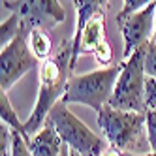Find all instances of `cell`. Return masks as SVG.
<instances>
[{
    "label": "cell",
    "instance_id": "obj_5",
    "mask_svg": "<svg viewBox=\"0 0 156 156\" xmlns=\"http://www.w3.org/2000/svg\"><path fill=\"white\" fill-rule=\"evenodd\" d=\"M45 122L53 124L62 141L70 149L81 152V156H102L105 152L104 139L96 136L79 117H75L64 100H58L53 105Z\"/></svg>",
    "mask_w": 156,
    "mask_h": 156
},
{
    "label": "cell",
    "instance_id": "obj_15",
    "mask_svg": "<svg viewBox=\"0 0 156 156\" xmlns=\"http://www.w3.org/2000/svg\"><path fill=\"white\" fill-rule=\"evenodd\" d=\"M94 57H96V62L102 66V68H105V66H113V49H111V43L104 38L102 41H100V45L94 49Z\"/></svg>",
    "mask_w": 156,
    "mask_h": 156
},
{
    "label": "cell",
    "instance_id": "obj_16",
    "mask_svg": "<svg viewBox=\"0 0 156 156\" xmlns=\"http://www.w3.org/2000/svg\"><path fill=\"white\" fill-rule=\"evenodd\" d=\"M145 126H147V139L151 145V151H156V109L145 111Z\"/></svg>",
    "mask_w": 156,
    "mask_h": 156
},
{
    "label": "cell",
    "instance_id": "obj_3",
    "mask_svg": "<svg viewBox=\"0 0 156 156\" xmlns=\"http://www.w3.org/2000/svg\"><path fill=\"white\" fill-rule=\"evenodd\" d=\"M120 66L122 64H113L87 73H73L68 81L62 100L66 104H83L100 111L109 104L117 77L120 73Z\"/></svg>",
    "mask_w": 156,
    "mask_h": 156
},
{
    "label": "cell",
    "instance_id": "obj_10",
    "mask_svg": "<svg viewBox=\"0 0 156 156\" xmlns=\"http://www.w3.org/2000/svg\"><path fill=\"white\" fill-rule=\"evenodd\" d=\"M66 143L58 136L53 124L45 122L40 132H36L28 141V149L32 156H60Z\"/></svg>",
    "mask_w": 156,
    "mask_h": 156
},
{
    "label": "cell",
    "instance_id": "obj_19",
    "mask_svg": "<svg viewBox=\"0 0 156 156\" xmlns=\"http://www.w3.org/2000/svg\"><path fill=\"white\" fill-rule=\"evenodd\" d=\"M151 2H156V0H136V4H133L128 12H124V13H130V12H136V9H139V8H143V6H147V4H151ZM122 12V9H120Z\"/></svg>",
    "mask_w": 156,
    "mask_h": 156
},
{
    "label": "cell",
    "instance_id": "obj_17",
    "mask_svg": "<svg viewBox=\"0 0 156 156\" xmlns=\"http://www.w3.org/2000/svg\"><path fill=\"white\" fill-rule=\"evenodd\" d=\"M145 73L156 77V41H149L145 47Z\"/></svg>",
    "mask_w": 156,
    "mask_h": 156
},
{
    "label": "cell",
    "instance_id": "obj_9",
    "mask_svg": "<svg viewBox=\"0 0 156 156\" xmlns=\"http://www.w3.org/2000/svg\"><path fill=\"white\" fill-rule=\"evenodd\" d=\"M104 38H105V12L88 21L81 32V36H79V41L72 45L73 47L72 49V70H75L79 55L94 53V49L100 45V41Z\"/></svg>",
    "mask_w": 156,
    "mask_h": 156
},
{
    "label": "cell",
    "instance_id": "obj_24",
    "mask_svg": "<svg viewBox=\"0 0 156 156\" xmlns=\"http://www.w3.org/2000/svg\"><path fill=\"white\" fill-rule=\"evenodd\" d=\"M70 156H81V152H77V151H73V149H70Z\"/></svg>",
    "mask_w": 156,
    "mask_h": 156
},
{
    "label": "cell",
    "instance_id": "obj_22",
    "mask_svg": "<svg viewBox=\"0 0 156 156\" xmlns=\"http://www.w3.org/2000/svg\"><path fill=\"white\" fill-rule=\"evenodd\" d=\"M133 4H136V0H124V4H122V12H128Z\"/></svg>",
    "mask_w": 156,
    "mask_h": 156
},
{
    "label": "cell",
    "instance_id": "obj_6",
    "mask_svg": "<svg viewBox=\"0 0 156 156\" xmlns=\"http://www.w3.org/2000/svg\"><path fill=\"white\" fill-rule=\"evenodd\" d=\"M40 58L28 45V27L23 23L19 36L0 51V90H9L27 72L34 70Z\"/></svg>",
    "mask_w": 156,
    "mask_h": 156
},
{
    "label": "cell",
    "instance_id": "obj_23",
    "mask_svg": "<svg viewBox=\"0 0 156 156\" xmlns=\"http://www.w3.org/2000/svg\"><path fill=\"white\" fill-rule=\"evenodd\" d=\"M60 156H70V147H68V145L64 147V151H62V154H60Z\"/></svg>",
    "mask_w": 156,
    "mask_h": 156
},
{
    "label": "cell",
    "instance_id": "obj_25",
    "mask_svg": "<svg viewBox=\"0 0 156 156\" xmlns=\"http://www.w3.org/2000/svg\"><path fill=\"white\" fill-rule=\"evenodd\" d=\"M152 41H156V21H154V34H152Z\"/></svg>",
    "mask_w": 156,
    "mask_h": 156
},
{
    "label": "cell",
    "instance_id": "obj_4",
    "mask_svg": "<svg viewBox=\"0 0 156 156\" xmlns=\"http://www.w3.org/2000/svg\"><path fill=\"white\" fill-rule=\"evenodd\" d=\"M145 47L141 45L137 51L132 53V57L122 60L120 73L113 88V94L109 98V105L124 111H147L145 104Z\"/></svg>",
    "mask_w": 156,
    "mask_h": 156
},
{
    "label": "cell",
    "instance_id": "obj_13",
    "mask_svg": "<svg viewBox=\"0 0 156 156\" xmlns=\"http://www.w3.org/2000/svg\"><path fill=\"white\" fill-rule=\"evenodd\" d=\"M0 120L6 122V124L12 128V130H17L21 136L27 139V143H28V136H27V130H25V122L19 120V117H17V113H15L12 102H9L6 90L0 92Z\"/></svg>",
    "mask_w": 156,
    "mask_h": 156
},
{
    "label": "cell",
    "instance_id": "obj_18",
    "mask_svg": "<svg viewBox=\"0 0 156 156\" xmlns=\"http://www.w3.org/2000/svg\"><path fill=\"white\" fill-rule=\"evenodd\" d=\"M145 104L147 109H156V77L151 75L145 79Z\"/></svg>",
    "mask_w": 156,
    "mask_h": 156
},
{
    "label": "cell",
    "instance_id": "obj_11",
    "mask_svg": "<svg viewBox=\"0 0 156 156\" xmlns=\"http://www.w3.org/2000/svg\"><path fill=\"white\" fill-rule=\"evenodd\" d=\"M72 4L75 8V32H73L72 43H77L85 25L90 19H94L96 15L105 12L109 0H73Z\"/></svg>",
    "mask_w": 156,
    "mask_h": 156
},
{
    "label": "cell",
    "instance_id": "obj_20",
    "mask_svg": "<svg viewBox=\"0 0 156 156\" xmlns=\"http://www.w3.org/2000/svg\"><path fill=\"white\" fill-rule=\"evenodd\" d=\"M102 156H122V151L115 149V147H111V149H105V152Z\"/></svg>",
    "mask_w": 156,
    "mask_h": 156
},
{
    "label": "cell",
    "instance_id": "obj_7",
    "mask_svg": "<svg viewBox=\"0 0 156 156\" xmlns=\"http://www.w3.org/2000/svg\"><path fill=\"white\" fill-rule=\"evenodd\" d=\"M154 21H156V2H151L136 12H119L117 13V25L122 32L124 40V60L132 57L133 51H137L141 45L149 43L154 34Z\"/></svg>",
    "mask_w": 156,
    "mask_h": 156
},
{
    "label": "cell",
    "instance_id": "obj_14",
    "mask_svg": "<svg viewBox=\"0 0 156 156\" xmlns=\"http://www.w3.org/2000/svg\"><path fill=\"white\" fill-rule=\"evenodd\" d=\"M21 30H23V19L17 13H12L6 21H2V25H0V45L6 47L8 43H12L19 36Z\"/></svg>",
    "mask_w": 156,
    "mask_h": 156
},
{
    "label": "cell",
    "instance_id": "obj_1",
    "mask_svg": "<svg viewBox=\"0 0 156 156\" xmlns=\"http://www.w3.org/2000/svg\"><path fill=\"white\" fill-rule=\"evenodd\" d=\"M72 45H73L72 40L64 38V40H60L55 55H51L45 60H41L38 100L34 104L30 117L25 120V130H27L28 141L45 124L47 115L53 109V105L64 98L68 81L73 75V70H72V49L73 47Z\"/></svg>",
    "mask_w": 156,
    "mask_h": 156
},
{
    "label": "cell",
    "instance_id": "obj_2",
    "mask_svg": "<svg viewBox=\"0 0 156 156\" xmlns=\"http://www.w3.org/2000/svg\"><path fill=\"white\" fill-rule=\"evenodd\" d=\"M145 113L124 111L111 107L109 104L98 111V126L107 137L109 145L122 152H149L151 145L147 139Z\"/></svg>",
    "mask_w": 156,
    "mask_h": 156
},
{
    "label": "cell",
    "instance_id": "obj_21",
    "mask_svg": "<svg viewBox=\"0 0 156 156\" xmlns=\"http://www.w3.org/2000/svg\"><path fill=\"white\" fill-rule=\"evenodd\" d=\"M122 156H156V151H151V152H141V154H136V152H122Z\"/></svg>",
    "mask_w": 156,
    "mask_h": 156
},
{
    "label": "cell",
    "instance_id": "obj_8",
    "mask_svg": "<svg viewBox=\"0 0 156 156\" xmlns=\"http://www.w3.org/2000/svg\"><path fill=\"white\" fill-rule=\"evenodd\" d=\"M2 8L17 13L28 28L49 32L66 21V12L58 0H2Z\"/></svg>",
    "mask_w": 156,
    "mask_h": 156
},
{
    "label": "cell",
    "instance_id": "obj_12",
    "mask_svg": "<svg viewBox=\"0 0 156 156\" xmlns=\"http://www.w3.org/2000/svg\"><path fill=\"white\" fill-rule=\"evenodd\" d=\"M28 45L32 53L36 55L40 60H45L51 57L53 51V41L47 30L43 28H28Z\"/></svg>",
    "mask_w": 156,
    "mask_h": 156
},
{
    "label": "cell",
    "instance_id": "obj_26",
    "mask_svg": "<svg viewBox=\"0 0 156 156\" xmlns=\"http://www.w3.org/2000/svg\"><path fill=\"white\" fill-rule=\"evenodd\" d=\"M72 2H73V0H72Z\"/></svg>",
    "mask_w": 156,
    "mask_h": 156
}]
</instances>
